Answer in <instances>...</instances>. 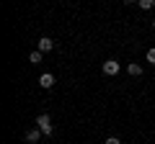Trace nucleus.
Wrapping results in <instances>:
<instances>
[{"instance_id":"nucleus-1","label":"nucleus","mask_w":155,"mask_h":144,"mask_svg":"<svg viewBox=\"0 0 155 144\" xmlns=\"http://www.w3.org/2000/svg\"><path fill=\"white\" fill-rule=\"evenodd\" d=\"M36 129H41V134H44V136H52V131H54V129H52V118L47 116V113L36 116Z\"/></svg>"},{"instance_id":"nucleus-2","label":"nucleus","mask_w":155,"mask_h":144,"mask_svg":"<svg viewBox=\"0 0 155 144\" xmlns=\"http://www.w3.org/2000/svg\"><path fill=\"white\" fill-rule=\"evenodd\" d=\"M104 75H119V62L116 59H106L104 62Z\"/></svg>"},{"instance_id":"nucleus-3","label":"nucleus","mask_w":155,"mask_h":144,"mask_svg":"<svg viewBox=\"0 0 155 144\" xmlns=\"http://www.w3.org/2000/svg\"><path fill=\"white\" fill-rule=\"evenodd\" d=\"M52 49H54V41H52L49 36H41V39H39V52L44 54V52H52Z\"/></svg>"},{"instance_id":"nucleus-4","label":"nucleus","mask_w":155,"mask_h":144,"mask_svg":"<svg viewBox=\"0 0 155 144\" xmlns=\"http://www.w3.org/2000/svg\"><path fill=\"white\" fill-rule=\"evenodd\" d=\"M39 85H41V88H52V85H54V75H52V72H44V75L39 77Z\"/></svg>"},{"instance_id":"nucleus-5","label":"nucleus","mask_w":155,"mask_h":144,"mask_svg":"<svg viewBox=\"0 0 155 144\" xmlns=\"http://www.w3.org/2000/svg\"><path fill=\"white\" fill-rule=\"evenodd\" d=\"M39 139H41V129H28L26 131V142H39Z\"/></svg>"},{"instance_id":"nucleus-6","label":"nucleus","mask_w":155,"mask_h":144,"mask_svg":"<svg viewBox=\"0 0 155 144\" xmlns=\"http://www.w3.org/2000/svg\"><path fill=\"white\" fill-rule=\"evenodd\" d=\"M127 72H129V75H132V77H137V75H142V67H140L137 62H132V64L127 67Z\"/></svg>"},{"instance_id":"nucleus-7","label":"nucleus","mask_w":155,"mask_h":144,"mask_svg":"<svg viewBox=\"0 0 155 144\" xmlns=\"http://www.w3.org/2000/svg\"><path fill=\"white\" fill-rule=\"evenodd\" d=\"M41 59H44V54H41V52H31V54H28V62H34V64H39V62H41Z\"/></svg>"},{"instance_id":"nucleus-8","label":"nucleus","mask_w":155,"mask_h":144,"mask_svg":"<svg viewBox=\"0 0 155 144\" xmlns=\"http://www.w3.org/2000/svg\"><path fill=\"white\" fill-rule=\"evenodd\" d=\"M153 5H155L153 0H140V8H142V11H150Z\"/></svg>"},{"instance_id":"nucleus-9","label":"nucleus","mask_w":155,"mask_h":144,"mask_svg":"<svg viewBox=\"0 0 155 144\" xmlns=\"http://www.w3.org/2000/svg\"><path fill=\"white\" fill-rule=\"evenodd\" d=\"M104 144H122V142H119V136H109Z\"/></svg>"},{"instance_id":"nucleus-10","label":"nucleus","mask_w":155,"mask_h":144,"mask_svg":"<svg viewBox=\"0 0 155 144\" xmlns=\"http://www.w3.org/2000/svg\"><path fill=\"white\" fill-rule=\"evenodd\" d=\"M147 62H153V64H155V49H147Z\"/></svg>"},{"instance_id":"nucleus-11","label":"nucleus","mask_w":155,"mask_h":144,"mask_svg":"<svg viewBox=\"0 0 155 144\" xmlns=\"http://www.w3.org/2000/svg\"><path fill=\"white\" fill-rule=\"evenodd\" d=\"M153 28H155V18H153Z\"/></svg>"}]
</instances>
